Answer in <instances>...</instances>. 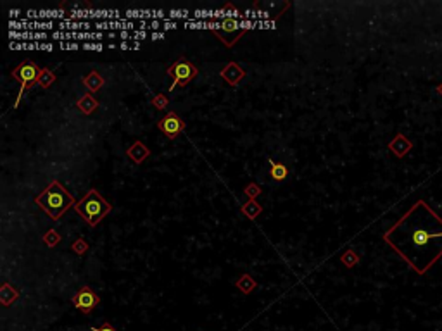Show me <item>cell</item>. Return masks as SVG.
<instances>
[{"label": "cell", "instance_id": "obj_10", "mask_svg": "<svg viewBox=\"0 0 442 331\" xmlns=\"http://www.w3.org/2000/svg\"><path fill=\"white\" fill-rule=\"evenodd\" d=\"M411 149H413V142L409 138H406L402 133H397V135L394 136V140L389 143V150H391L395 157H399V159L408 155V154L411 152Z\"/></svg>", "mask_w": 442, "mask_h": 331}, {"label": "cell", "instance_id": "obj_16", "mask_svg": "<svg viewBox=\"0 0 442 331\" xmlns=\"http://www.w3.org/2000/svg\"><path fill=\"white\" fill-rule=\"evenodd\" d=\"M235 287L242 291V293L249 295L251 291H254L257 288V281L251 276V274H242L237 281H235Z\"/></svg>", "mask_w": 442, "mask_h": 331}, {"label": "cell", "instance_id": "obj_3", "mask_svg": "<svg viewBox=\"0 0 442 331\" xmlns=\"http://www.w3.org/2000/svg\"><path fill=\"white\" fill-rule=\"evenodd\" d=\"M74 211H76L90 226H97L111 211H113V207H111L109 202L104 200L102 195H100L95 188H92V190H88L87 195H85L81 200H78L76 204H74Z\"/></svg>", "mask_w": 442, "mask_h": 331}, {"label": "cell", "instance_id": "obj_19", "mask_svg": "<svg viewBox=\"0 0 442 331\" xmlns=\"http://www.w3.org/2000/svg\"><path fill=\"white\" fill-rule=\"evenodd\" d=\"M340 261H342L344 266L351 269V267H354L356 264H358V262H359V255L356 254V252L352 250V248H349V250H346V254H342Z\"/></svg>", "mask_w": 442, "mask_h": 331}, {"label": "cell", "instance_id": "obj_13", "mask_svg": "<svg viewBox=\"0 0 442 331\" xmlns=\"http://www.w3.org/2000/svg\"><path fill=\"white\" fill-rule=\"evenodd\" d=\"M126 155H128L135 164H142L143 160L149 157V149L143 145V142L139 140V142H133V145L126 150Z\"/></svg>", "mask_w": 442, "mask_h": 331}, {"label": "cell", "instance_id": "obj_2", "mask_svg": "<svg viewBox=\"0 0 442 331\" xmlns=\"http://www.w3.org/2000/svg\"><path fill=\"white\" fill-rule=\"evenodd\" d=\"M35 202H37V205H40L52 219H55V221L61 219L62 214H64L68 209L74 207V204H76L73 195H71L57 179H54L40 195L35 197Z\"/></svg>", "mask_w": 442, "mask_h": 331}, {"label": "cell", "instance_id": "obj_15", "mask_svg": "<svg viewBox=\"0 0 442 331\" xmlns=\"http://www.w3.org/2000/svg\"><path fill=\"white\" fill-rule=\"evenodd\" d=\"M268 162H270V176H271L273 181L280 183V181H283L287 176H289V169H287L281 162H275L273 159H270Z\"/></svg>", "mask_w": 442, "mask_h": 331}, {"label": "cell", "instance_id": "obj_23", "mask_svg": "<svg viewBox=\"0 0 442 331\" xmlns=\"http://www.w3.org/2000/svg\"><path fill=\"white\" fill-rule=\"evenodd\" d=\"M244 193L247 195L249 200H256V197L261 195V188H259V185H256V183H251V185L244 188Z\"/></svg>", "mask_w": 442, "mask_h": 331}, {"label": "cell", "instance_id": "obj_12", "mask_svg": "<svg viewBox=\"0 0 442 331\" xmlns=\"http://www.w3.org/2000/svg\"><path fill=\"white\" fill-rule=\"evenodd\" d=\"M19 290L16 287H12L11 283H7L5 281L4 285H2V290H0V302H2V306L4 307H9L12 306V304L16 302V300L19 299Z\"/></svg>", "mask_w": 442, "mask_h": 331}, {"label": "cell", "instance_id": "obj_8", "mask_svg": "<svg viewBox=\"0 0 442 331\" xmlns=\"http://www.w3.org/2000/svg\"><path fill=\"white\" fill-rule=\"evenodd\" d=\"M157 128H159V131H161L163 135L168 136L169 140H175L176 136L185 130L186 124L175 110H169V112H166L164 117H161V119L157 121Z\"/></svg>", "mask_w": 442, "mask_h": 331}, {"label": "cell", "instance_id": "obj_9", "mask_svg": "<svg viewBox=\"0 0 442 331\" xmlns=\"http://www.w3.org/2000/svg\"><path fill=\"white\" fill-rule=\"evenodd\" d=\"M219 76L223 78L230 87H237V85L245 78V71L242 69V66L237 64V62H228L223 69H221Z\"/></svg>", "mask_w": 442, "mask_h": 331}, {"label": "cell", "instance_id": "obj_24", "mask_svg": "<svg viewBox=\"0 0 442 331\" xmlns=\"http://www.w3.org/2000/svg\"><path fill=\"white\" fill-rule=\"evenodd\" d=\"M90 331H117V330L113 326V324H109V323H102L99 328L92 326V328H90Z\"/></svg>", "mask_w": 442, "mask_h": 331}, {"label": "cell", "instance_id": "obj_20", "mask_svg": "<svg viewBox=\"0 0 442 331\" xmlns=\"http://www.w3.org/2000/svg\"><path fill=\"white\" fill-rule=\"evenodd\" d=\"M61 240H62V237L57 233V231H55V229H48L47 233L44 235V243L47 245V247H50V248L61 243Z\"/></svg>", "mask_w": 442, "mask_h": 331}, {"label": "cell", "instance_id": "obj_17", "mask_svg": "<svg viewBox=\"0 0 442 331\" xmlns=\"http://www.w3.org/2000/svg\"><path fill=\"white\" fill-rule=\"evenodd\" d=\"M261 212H263V207H261L256 200H247L244 205H242V214L247 216L249 219H256Z\"/></svg>", "mask_w": 442, "mask_h": 331}, {"label": "cell", "instance_id": "obj_1", "mask_svg": "<svg viewBox=\"0 0 442 331\" xmlns=\"http://www.w3.org/2000/svg\"><path fill=\"white\" fill-rule=\"evenodd\" d=\"M384 242L418 276H425L442 257V218L420 199L385 231Z\"/></svg>", "mask_w": 442, "mask_h": 331}, {"label": "cell", "instance_id": "obj_4", "mask_svg": "<svg viewBox=\"0 0 442 331\" xmlns=\"http://www.w3.org/2000/svg\"><path fill=\"white\" fill-rule=\"evenodd\" d=\"M40 74H42L40 66H38L35 61H29V59L21 61L14 69L11 71V76L21 83L18 98H16L12 109H16V107L19 106V102H21V98L24 97V93H28L29 90H33L35 87H38V78H40Z\"/></svg>", "mask_w": 442, "mask_h": 331}, {"label": "cell", "instance_id": "obj_14", "mask_svg": "<svg viewBox=\"0 0 442 331\" xmlns=\"http://www.w3.org/2000/svg\"><path fill=\"white\" fill-rule=\"evenodd\" d=\"M83 83H85V87L88 88V91H90V93H97V91H99L100 88L104 87V83H106V81H104V78L100 76L97 71H90V73L85 74V76H83Z\"/></svg>", "mask_w": 442, "mask_h": 331}, {"label": "cell", "instance_id": "obj_5", "mask_svg": "<svg viewBox=\"0 0 442 331\" xmlns=\"http://www.w3.org/2000/svg\"><path fill=\"white\" fill-rule=\"evenodd\" d=\"M199 74V69L192 64L186 57H180L168 67V76L171 78V85L168 90H175L176 87H186V85L194 81Z\"/></svg>", "mask_w": 442, "mask_h": 331}, {"label": "cell", "instance_id": "obj_18", "mask_svg": "<svg viewBox=\"0 0 442 331\" xmlns=\"http://www.w3.org/2000/svg\"><path fill=\"white\" fill-rule=\"evenodd\" d=\"M54 83H55V74L52 73L48 67H44V69H42L40 78H38V87H42L44 90H47V88H50Z\"/></svg>", "mask_w": 442, "mask_h": 331}, {"label": "cell", "instance_id": "obj_21", "mask_svg": "<svg viewBox=\"0 0 442 331\" xmlns=\"http://www.w3.org/2000/svg\"><path fill=\"white\" fill-rule=\"evenodd\" d=\"M168 104H169V98L166 97L164 93H157L156 97L152 98V106L156 107V109H159V110H166Z\"/></svg>", "mask_w": 442, "mask_h": 331}, {"label": "cell", "instance_id": "obj_7", "mask_svg": "<svg viewBox=\"0 0 442 331\" xmlns=\"http://www.w3.org/2000/svg\"><path fill=\"white\" fill-rule=\"evenodd\" d=\"M71 302H73L74 309H78L81 314L88 316V314L100 304V297L95 293V290H92L90 287H81V288H78V291L73 295Z\"/></svg>", "mask_w": 442, "mask_h": 331}, {"label": "cell", "instance_id": "obj_25", "mask_svg": "<svg viewBox=\"0 0 442 331\" xmlns=\"http://www.w3.org/2000/svg\"><path fill=\"white\" fill-rule=\"evenodd\" d=\"M437 91H439V93H441V97H442V83H441V85H439V87H437Z\"/></svg>", "mask_w": 442, "mask_h": 331}, {"label": "cell", "instance_id": "obj_22", "mask_svg": "<svg viewBox=\"0 0 442 331\" xmlns=\"http://www.w3.org/2000/svg\"><path fill=\"white\" fill-rule=\"evenodd\" d=\"M71 248H73L74 254L78 255H85L88 250V243L83 240V238H76V240L73 242V245H71Z\"/></svg>", "mask_w": 442, "mask_h": 331}, {"label": "cell", "instance_id": "obj_11", "mask_svg": "<svg viewBox=\"0 0 442 331\" xmlns=\"http://www.w3.org/2000/svg\"><path fill=\"white\" fill-rule=\"evenodd\" d=\"M74 106L78 107V110H80L81 114H85V116H90V114H93L97 109H99V100H97L95 97H93V93H85L83 97H80L74 102Z\"/></svg>", "mask_w": 442, "mask_h": 331}, {"label": "cell", "instance_id": "obj_6", "mask_svg": "<svg viewBox=\"0 0 442 331\" xmlns=\"http://www.w3.org/2000/svg\"><path fill=\"white\" fill-rule=\"evenodd\" d=\"M216 37H219L223 40V44L227 47H232L233 44H237V40L245 33V28L233 18H225L219 24L212 26Z\"/></svg>", "mask_w": 442, "mask_h": 331}]
</instances>
